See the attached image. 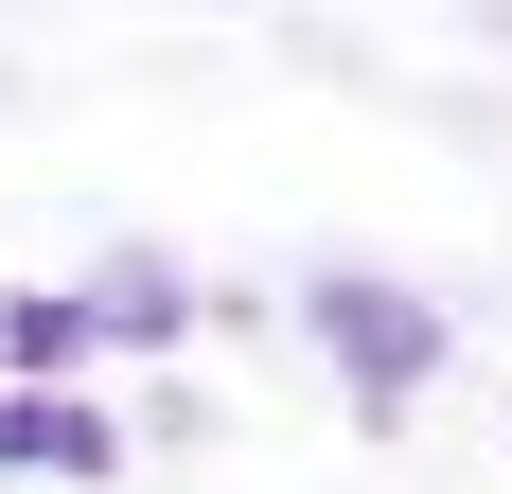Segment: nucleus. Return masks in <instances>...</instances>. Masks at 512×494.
I'll use <instances>...</instances> for the list:
<instances>
[{"label": "nucleus", "mask_w": 512, "mask_h": 494, "mask_svg": "<svg viewBox=\"0 0 512 494\" xmlns=\"http://www.w3.org/2000/svg\"><path fill=\"white\" fill-rule=\"evenodd\" d=\"M0 459H53V477H106V406H71V389H18V406H0Z\"/></svg>", "instance_id": "f03ea898"}, {"label": "nucleus", "mask_w": 512, "mask_h": 494, "mask_svg": "<svg viewBox=\"0 0 512 494\" xmlns=\"http://www.w3.org/2000/svg\"><path fill=\"white\" fill-rule=\"evenodd\" d=\"M318 336L354 353V389H371V406H407L424 371H442V318H424V300H389V283H318Z\"/></svg>", "instance_id": "f257e3e1"}]
</instances>
